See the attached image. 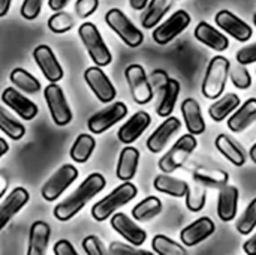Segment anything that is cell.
<instances>
[{"label":"cell","mask_w":256,"mask_h":255,"mask_svg":"<svg viewBox=\"0 0 256 255\" xmlns=\"http://www.w3.org/2000/svg\"><path fill=\"white\" fill-rule=\"evenodd\" d=\"M105 177L99 173H92L86 177V180L76 188L74 194H70L66 200L60 201L54 207V216L58 221H69L75 216L81 209L92 200L96 194H99L105 188Z\"/></svg>","instance_id":"6da1fadb"},{"label":"cell","mask_w":256,"mask_h":255,"mask_svg":"<svg viewBox=\"0 0 256 255\" xmlns=\"http://www.w3.org/2000/svg\"><path fill=\"white\" fill-rule=\"evenodd\" d=\"M136 194H138V189H136V186L134 183H130V180L129 182H123L111 194H108L105 198L99 200L92 207V216L96 221L102 222V221L108 219L120 207L128 204L130 200H134L136 197Z\"/></svg>","instance_id":"7a4b0ae2"},{"label":"cell","mask_w":256,"mask_h":255,"mask_svg":"<svg viewBox=\"0 0 256 255\" xmlns=\"http://www.w3.org/2000/svg\"><path fill=\"white\" fill-rule=\"evenodd\" d=\"M230 68L231 63L224 56H214L210 60L201 86V92L207 99H218L219 96H222V92L225 90L228 81Z\"/></svg>","instance_id":"3957f363"},{"label":"cell","mask_w":256,"mask_h":255,"mask_svg":"<svg viewBox=\"0 0 256 255\" xmlns=\"http://www.w3.org/2000/svg\"><path fill=\"white\" fill-rule=\"evenodd\" d=\"M196 146H198L196 135H192V134L182 135L174 143V146L159 159V170L166 174L178 170L180 167L186 164V161L194 153Z\"/></svg>","instance_id":"277c9868"},{"label":"cell","mask_w":256,"mask_h":255,"mask_svg":"<svg viewBox=\"0 0 256 255\" xmlns=\"http://www.w3.org/2000/svg\"><path fill=\"white\" fill-rule=\"evenodd\" d=\"M78 35L90 56V59L94 62L96 66H106L111 63L112 56L108 50L106 44L104 42L98 27L93 23H84L78 29Z\"/></svg>","instance_id":"5b68a950"},{"label":"cell","mask_w":256,"mask_h":255,"mask_svg":"<svg viewBox=\"0 0 256 255\" xmlns=\"http://www.w3.org/2000/svg\"><path fill=\"white\" fill-rule=\"evenodd\" d=\"M105 21L128 47L136 48L144 42V33L120 9H110L105 15Z\"/></svg>","instance_id":"8992f818"},{"label":"cell","mask_w":256,"mask_h":255,"mask_svg":"<svg viewBox=\"0 0 256 255\" xmlns=\"http://www.w3.org/2000/svg\"><path fill=\"white\" fill-rule=\"evenodd\" d=\"M124 77L128 80L132 98L136 104L144 105L153 99L154 92H153L152 84L148 81V77H147V74L141 65H136V63L129 65L124 69Z\"/></svg>","instance_id":"52a82bcc"},{"label":"cell","mask_w":256,"mask_h":255,"mask_svg":"<svg viewBox=\"0 0 256 255\" xmlns=\"http://www.w3.org/2000/svg\"><path fill=\"white\" fill-rule=\"evenodd\" d=\"M44 96L50 108V114L57 126H66L72 120V110L66 101V96L60 86L51 83L45 87Z\"/></svg>","instance_id":"ba28073f"},{"label":"cell","mask_w":256,"mask_h":255,"mask_svg":"<svg viewBox=\"0 0 256 255\" xmlns=\"http://www.w3.org/2000/svg\"><path fill=\"white\" fill-rule=\"evenodd\" d=\"M78 177V170L76 167H74L72 164H66L62 165L42 186V197L46 201H54L57 200L64 191L66 188H69Z\"/></svg>","instance_id":"9c48e42d"},{"label":"cell","mask_w":256,"mask_h":255,"mask_svg":"<svg viewBox=\"0 0 256 255\" xmlns=\"http://www.w3.org/2000/svg\"><path fill=\"white\" fill-rule=\"evenodd\" d=\"M190 21H192V18L184 9L176 11L168 20H165L162 24H159L154 29V32H153L154 42L159 45L170 44L174 38H177L182 32H184L189 27Z\"/></svg>","instance_id":"30bf717a"},{"label":"cell","mask_w":256,"mask_h":255,"mask_svg":"<svg viewBox=\"0 0 256 255\" xmlns=\"http://www.w3.org/2000/svg\"><path fill=\"white\" fill-rule=\"evenodd\" d=\"M126 114H128L126 104H123V102H114V104L105 107L104 110L98 111L96 114H93L88 119L87 126H88L90 132H93V134H102V132L108 131L111 126H114L116 123H118Z\"/></svg>","instance_id":"8fae6325"},{"label":"cell","mask_w":256,"mask_h":255,"mask_svg":"<svg viewBox=\"0 0 256 255\" xmlns=\"http://www.w3.org/2000/svg\"><path fill=\"white\" fill-rule=\"evenodd\" d=\"M84 80L87 86L92 89L94 96L102 102V104H110L114 101L117 92L111 80L106 77V74L100 69V66H93L87 68L84 72Z\"/></svg>","instance_id":"7c38bea8"},{"label":"cell","mask_w":256,"mask_h":255,"mask_svg":"<svg viewBox=\"0 0 256 255\" xmlns=\"http://www.w3.org/2000/svg\"><path fill=\"white\" fill-rule=\"evenodd\" d=\"M214 21L219 29L226 32L230 36H232L238 42H248L254 35L252 27L228 9L219 11L214 17Z\"/></svg>","instance_id":"4fadbf2b"},{"label":"cell","mask_w":256,"mask_h":255,"mask_svg":"<svg viewBox=\"0 0 256 255\" xmlns=\"http://www.w3.org/2000/svg\"><path fill=\"white\" fill-rule=\"evenodd\" d=\"M182 128V122L174 117V116H168L158 128L156 131L148 137L147 140V149L152 153H160L166 144L170 143V140L180 131Z\"/></svg>","instance_id":"5bb4252c"},{"label":"cell","mask_w":256,"mask_h":255,"mask_svg":"<svg viewBox=\"0 0 256 255\" xmlns=\"http://www.w3.org/2000/svg\"><path fill=\"white\" fill-rule=\"evenodd\" d=\"M216 230V225L213 222V219L202 216L198 218L196 221H194L192 224L186 225L182 233H180V240L186 248H192L201 242H204L206 239H208Z\"/></svg>","instance_id":"9a60e30c"},{"label":"cell","mask_w":256,"mask_h":255,"mask_svg":"<svg viewBox=\"0 0 256 255\" xmlns=\"http://www.w3.org/2000/svg\"><path fill=\"white\" fill-rule=\"evenodd\" d=\"M33 59L48 81L57 83L63 78V68L60 66L57 57L54 56L52 50L48 45L36 47L33 51Z\"/></svg>","instance_id":"2e32d148"},{"label":"cell","mask_w":256,"mask_h":255,"mask_svg":"<svg viewBox=\"0 0 256 255\" xmlns=\"http://www.w3.org/2000/svg\"><path fill=\"white\" fill-rule=\"evenodd\" d=\"M111 227L120 236H123L126 239V242H129L134 246H142L147 239V233L138 224H135L128 215H124L122 212L112 213Z\"/></svg>","instance_id":"e0dca14e"},{"label":"cell","mask_w":256,"mask_h":255,"mask_svg":"<svg viewBox=\"0 0 256 255\" xmlns=\"http://www.w3.org/2000/svg\"><path fill=\"white\" fill-rule=\"evenodd\" d=\"M2 101L8 107H10L24 120H32L38 114V105L34 102H32L28 98H26L22 93H20L18 90L12 89V87H8V89L3 90Z\"/></svg>","instance_id":"ac0fdd59"},{"label":"cell","mask_w":256,"mask_h":255,"mask_svg":"<svg viewBox=\"0 0 256 255\" xmlns=\"http://www.w3.org/2000/svg\"><path fill=\"white\" fill-rule=\"evenodd\" d=\"M152 123V117L146 111H136L117 132L118 140L123 144H132L134 141H136L144 131L150 126Z\"/></svg>","instance_id":"d6986e66"},{"label":"cell","mask_w":256,"mask_h":255,"mask_svg":"<svg viewBox=\"0 0 256 255\" xmlns=\"http://www.w3.org/2000/svg\"><path fill=\"white\" fill-rule=\"evenodd\" d=\"M194 35L201 44H204L206 47H208L218 53H222V51L228 50V47H230V39L222 32H219L218 29L210 26L207 21L198 23V26L194 30Z\"/></svg>","instance_id":"ffe728a7"},{"label":"cell","mask_w":256,"mask_h":255,"mask_svg":"<svg viewBox=\"0 0 256 255\" xmlns=\"http://www.w3.org/2000/svg\"><path fill=\"white\" fill-rule=\"evenodd\" d=\"M238 188L234 185H225L224 188L219 189V197H218V216L224 222H230L236 218L237 215V207H238Z\"/></svg>","instance_id":"44dd1931"},{"label":"cell","mask_w":256,"mask_h":255,"mask_svg":"<svg viewBox=\"0 0 256 255\" xmlns=\"http://www.w3.org/2000/svg\"><path fill=\"white\" fill-rule=\"evenodd\" d=\"M28 198V192L24 188L18 186L3 200V203L0 204V230L27 204Z\"/></svg>","instance_id":"7402d4cb"},{"label":"cell","mask_w":256,"mask_h":255,"mask_svg":"<svg viewBox=\"0 0 256 255\" xmlns=\"http://www.w3.org/2000/svg\"><path fill=\"white\" fill-rule=\"evenodd\" d=\"M182 114L186 123V128L189 134L192 135H201L206 131V120L201 111V107L196 99L186 98L182 102Z\"/></svg>","instance_id":"603a6c76"},{"label":"cell","mask_w":256,"mask_h":255,"mask_svg":"<svg viewBox=\"0 0 256 255\" xmlns=\"http://www.w3.org/2000/svg\"><path fill=\"white\" fill-rule=\"evenodd\" d=\"M256 122V98L248 99L244 104H240L232 116L228 119V128L232 132H243L252 123Z\"/></svg>","instance_id":"cb8c5ba5"},{"label":"cell","mask_w":256,"mask_h":255,"mask_svg":"<svg viewBox=\"0 0 256 255\" xmlns=\"http://www.w3.org/2000/svg\"><path fill=\"white\" fill-rule=\"evenodd\" d=\"M138 164H140V150L132 146H126L118 156V164L116 171L117 177L123 182L132 180L136 174Z\"/></svg>","instance_id":"d4e9b609"},{"label":"cell","mask_w":256,"mask_h":255,"mask_svg":"<svg viewBox=\"0 0 256 255\" xmlns=\"http://www.w3.org/2000/svg\"><path fill=\"white\" fill-rule=\"evenodd\" d=\"M50 225L44 221H36L30 227L28 234V249L27 255H44L46 252L48 242H50Z\"/></svg>","instance_id":"484cf974"},{"label":"cell","mask_w":256,"mask_h":255,"mask_svg":"<svg viewBox=\"0 0 256 255\" xmlns=\"http://www.w3.org/2000/svg\"><path fill=\"white\" fill-rule=\"evenodd\" d=\"M194 180L204 185L206 188L220 189L230 182V174L225 170L212 167H198L194 171Z\"/></svg>","instance_id":"4316f807"},{"label":"cell","mask_w":256,"mask_h":255,"mask_svg":"<svg viewBox=\"0 0 256 255\" xmlns=\"http://www.w3.org/2000/svg\"><path fill=\"white\" fill-rule=\"evenodd\" d=\"M216 149L236 167H242L246 164V153L243 149L226 134H220L216 137Z\"/></svg>","instance_id":"83f0119b"},{"label":"cell","mask_w":256,"mask_h":255,"mask_svg":"<svg viewBox=\"0 0 256 255\" xmlns=\"http://www.w3.org/2000/svg\"><path fill=\"white\" fill-rule=\"evenodd\" d=\"M240 104H242V101H240V96L238 95H236V93H226L222 98L219 96L218 101L213 102L208 107V114H210V117L214 122H222L228 116H231L238 108Z\"/></svg>","instance_id":"f1b7e54d"},{"label":"cell","mask_w":256,"mask_h":255,"mask_svg":"<svg viewBox=\"0 0 256 255\" xmlns=\"http://www.w3.org/2000/svg\"><path fill=\"white\" fill-rule=\"evenodd\" d=\"M178 95H180V83L176 78H168V81H166V84H165V87L162 90L159 105L156 108L158 116H160V117L171 116L172 111H174V107L177 104Z\"/></svg>","instance_id":"f546056e"},{"label":"cell","mask_w":256,"mask_h":255,"mask_svg":"<svg viewBox=\"0 0 256 255\" xmlns=\"http://www.w3.org/2000/svg\"><path fill=\"white\" fill-rule=\"evenodd\" d=\"M172 0H152L146 6V12L141 17V24L144 29H153L156 27L160 20L166 15V12L171 9Z\"/></svg>","instance_id":"4dcf8cb0"},{"label":"cell","mask_w":256,"mask_h":255,"mask_svg":"<svg viewBox=\"0 0 256 255\" xmlns=\"http://www.w3.org/2000/svg\"><path fill=\"white\" fill-rule=\"evenodd\" d=\"M153 186L156 191L166 194V195H171V197H177V198L184 197L188 192V188H189V185L184 180L168 176L166 173L156 176V179L153 180Z\"/></svg>","instance_id":"1f68e13d"},{"label":"cell","mask_w":256,"mask_h":255,"mask_svg":"<svg viewBox=\"0 0 256 255\" xmlns=\"http://www.w3.org/2000/svg\"><path fill=\"white\" fill-rule=\"evenodd\" d=\"M162 212V201L150 195L147 198H144L142 201H140L134 209H132V218L135 221L144 222V221H150L154 216H158Z\"/></svg>","instance_id":"d6a6232c"},{"label":"cell","mask_w":256,"mask_h":255,"mask_svg":"<svg viewBox=\"0 0 256 255\" xmlns=\"http://www.w3.org/2000/svg\"><path fill=\"white\" fill-rule=\"evenodd\" d=\"M96 147V140L88 134H80L70 147V158L78 164H84L92 156Z\"/></svg>","instance_id":"836d02e7"},{"label":"cell","mask_w":256,"mask_h":255,"mask_svg":"<svg viewBox=\"0 0 256 255\" xmlns=\"http://www.w3.org/2000/svg\"><path fill=\"white\" fill-rule=\"evenodd\" d=\"M9 78H10V81H12L20 90H22V92H26V93L33 95V93H38V92L40 90V83H39L30 72H27V71L22 69V68H15V69L10 72Z\"/></svg>","instance_id":"e575fe53"},{"label":"cell","mask_w":256,"mask_h":255,"mask_svg":"<svg viewBox=\"0 0 256 255\" xmlns=\"http://www.w3.org/2000/svg\"><path fill=\"white\" fill-rule=\"evenodd\" d=\"M152 248L158 255H188L184 245H180L164 234H156L153 237Z\"/></svg>","instance_id":"d590c367"},{"label":"cell","mask_w":256,"mask_h":255,"mask_svg":"<svg viewBox=\"0 0 256 255\" xmlns=\"http://www.w3.org/2000/svg\"><path fill=\"white\" fill-rule=\"evenodd\" d=\"M195 182V180H194ZM186 207L190 212H201L206 206V200H207V188L198 182H195L194 185H189L188 192H186Z\"/></svg>","instance_id":"8d00e7d4"},{"label":"cell","mask_w":256,"mask_h":255,"mask_svg":"<svg viewBox=\"0 0 256 255\" xmlns=\"http://www.w3.org/2000/svg\"><path fill=\"white\" fill-rule=\"evenodd\" d=\"M0 131L15 141L21 140L26 134V128L16 119H14L3 107H0Z\"/></svg>","instance_id":"74e56055"},{"label":"cell","mask_w":256,"mask_h":255,"mask_svg":"<svg viewBox=\"0 0 256 255\" xmlns=\"http://www.w3.org/2000/svg\"><path fill=\"white\" fill-rule=\"evenodd\" d=\"M236 228L240 234L249 236L256 228V198H254L248 207L244 209V212L242 213V216L237 219L236 222Z\"/></svg>","instance_id":"f35d334b"},{"label":"cell","mask_w":256,"mask_h":255,"mask_svg":"<svg viewBox=\"0 0 256 255\" xmlns=\"http://www.w3.org/2000/svg\"><path fill=\"white\" fill-rule=\"evenodd\" d=\"M74 24H75L74 17L63 11H57L54 15L48 18V27L54 33H66L74 27Z\"/></svg>","instance_id":"ab89813d"},{"label":"cell","mask_w":256,"mask_h":255,"mask_svg":"<svg viewBox=\"0 0 256 255\" xmlns=\"http://www.w3.org/2000/svg\"><path fill=\"white\" fill-rule=\"evenodd\" d=\"M228 78L231 80V83L237 87V89H242V90H246L252 86V77H250V72L248 71V68L244 65H236L234 68L231 66L230 68V75Z\"/></svg>","instance_id":"60d3db41"},{"label":"cell","mask_w":256,"mask_h":255,"mask_svg":"<svg viewBox=\"0 0 256 255\" xmlns=\"http://www.w3.org/2000/svg\"><path fill=\"white\" fill-rule=\"evenodd\" d=\"M110 254L112 255H150L147 251L138 249V246L134 245H126L122 242H112L110 245Z\"/></svg>","instance_id":"b9f144b4"},{"label":"cell","mask_w":256,"mask_h":255,"mask_svg":"<svg viewBox=\"0 0 256 255\" xmlns=\"http://www.w3.org/2000/svg\"><path fill=\"white\" fill-rule=\"evenodd\" d=\"M99 6V0H76L75 12L80 18H88L92 14L96 12Z\"/></svg>","instance_id":"7bdbcfd3"},{"label":"cell","mask_w":256,"mask_h":255,"mask_svg":"<svg viewBox=\"0 0 256 255\" xmlns=\"http://www.w3.org/2000/svg\"><path fill=\"white\" fill-rule=\"evenodd\" d=\"M42 3L44 0H24L21 5V15L26 20H30V21L34 20L40 12Z\"/></svg>","instance_id":"ee69618b"},{"label":"cell","mask_w":256,"mask_h":255,"mask_svg":"<svg viewBox=\"0 0 256 255\" xmlns=\"http://www.w3.org/2000/svg\"><path fill=\"white\" fill-rule=\"evenodd\" d=\"M237 62L240 65H252V63H256V42L255 44H250V45H246L243 48H240L237 51V56H236Z\"/></svg>","instance_id":"f6af8a7d"},{"label":"cell","mask_w":256,"mask_h":255,"mask_svg":"<svg viewBox=\"0 0 256 255\" xmlns=\"http://www.w3.org/2000/svg\"><path fill=\"white\" fill-rule=\"evenodd\" d=\"M82 248H84V252L87 255L105 254V248H104L102 242H100L96 236H87V237L82 240Z\"/></svg>","instance_id":"bcb514c9"},{"label":"cell","mask_w":256,"mask_h":255,"mask_svg":"<svg viewBox=\"0 0 256 255\" xmlns=\"http://www.w3.org/2000/svg\"><path fill=\"white\" fill-rule=\"evenodd\" d=\"M168 78H170V77H168V74H166L165 71H162V69L153 71V72L150 74V77H148V81H150V84H152L153 92H154V90L162 92L164 87H165V84H166V81H168Z\"/></svg>","instance_id":"7dc6e473"},{"label":"cell","mask_w":256,"mask_h":255,"mask_svg":"<svg viewBox=\"0 0 256 255\" xmlns=\"http://www.w3.org/2000/svg\"><path fill=\"white\" fill-rule=\"evenodd\" d=\"M54 254L56 255H76L78 252L75 251L74 245L69 240H58L54 245Z\"/></svg>","instance_id":"c3c4849f"},{"label":"cell","mask_w":256,"mask_h":255,"mask_svg":"<svg viewBox=\"0 0 256 255\" xmlns=\"http://www.w3.org/2000/svg\"><path fill=\"white\" fill-rule=\"evenodd\" d=\"M243 251L248 255H256V233L243 243Z\"/></svg>","instance_id":"681fc988"},{"label":"cell","mask_w":256,"mask_h":255,"mask_svg":"<svg viewBox=\"0 0 256 255\" xmlns=\"http://www.w3.org/2000/svg\"><path fill=\"white\" fill-rule=\"evenodd\" d=\"M69 2L70 0H48V6H50V9L57 12V11H62Z\"/></svg>","instance_id":"f907efd6"},{"label":"cell","mask_w":256,"mask_h":255,"mask_svg":"<svg viewBox=\"0 0 256 255\" xmlns=\"http://www.w3.org/2000/svg\"><path fill=\"white\" fill-rule=\"evenodd\" d=\"M147 3H148V0H129L130 8L135 11H142L147 6Z\"/></svg>","instance_id":"816d5d0a"},{"label":"cell","mask_w":256,"mask_h":255,"mask_svg":"<svg viewBox=\"0 0 256 255\" xmlns=\"http://www.w3.org/2000/svg\"><path fill=\"white\" fill-rule=\"evenodd\" d=\"M12 0H0V17H4L9 12Z\"/></svg>","instance_id":"f5cc1de1"},{"label":"cell","mask_w":256,"mask_h":255,"mask_svg":"<svg viewBox=\"0 0 256 255\" xmlns=\"http://www.w3.org/2000/svg\"><path fill=\"white\" fill-rule=\"evenodd\" d=\"M6 189H8V179H6V176L0 174V198L4 195Z\"/></svg>","instance_id":"db71d44e"},{"label":"cell","mask_w":256,"mask_h":255,"mask_svg":"<svg viewBox=\"0 0 256 255\" xmlns=\"http://www.w3.org/2000/svg\"><path fill=\"white\" fill-rule=\"evenodd\" d=\"M9 150V146H8V143L3 140V138H0V158L6 153Z\"/></svg>","instance_id":"11a10c76"},{"label":"cell","mask_w":256,"mask_h":255,"mask_svg":"<svg viewBox=\"0 0 256 255\" xmlns=\"http://www.w3.org/2000/svg\"><path fill=\"white\" fill-rule=\"evenodd\" d=\"M249 155H250V159L254 161V164H256V143L250 147V152H249Z\"/></svg>","instance_id":"9f6ffc18"},{"label":"cell","mask_w":256,"mask_h":255,"mask_svg":"<svg viewBox=\"0 0 256 255\" xmlns=\"http://www.w3.org/2000/svg\"><path fill=\"white\" fill-rule=\"evenodd\" d=\"M254 23H255V26H256V14L254 15Z\"/></svg>","instance_id":"6f0895ef"}]
</instances>
